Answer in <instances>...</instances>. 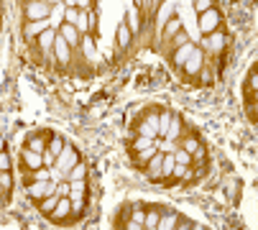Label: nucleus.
I'll return each instance as SVG.
<instances>
[{"label": "nucleus", "instance_id": "nucleus-1", "mask_svg": "<svg viewBox=\"0 0 258 230\" xmlns=\"http://www.w3.org/2000/svg\"><path fill=\"white\" fill-rule=\"evenodd\" d=\"M26 195H28V200L36 205L39 200H44V197H49V195H56V182H54V179H36V182H31V184L26 187Z\"/></svg>", "mask_w": 258, "mask_h": 230}, {"label": "nucleus", "instance_id": "nucleus-2", "mask_svg": "<svg viewBox=\"0 0 258 230\" xmlns=\"http://www.w3.org/2000/svg\"><path fill=\"white\" fill-rule=\"evenodd\" d=\"M80 159H82V153L77 151V146H75V143H67V146H64V151L59 153L56 161H54V169H59V171H61V177H64L72 166H75V164L80 161Z\"/></svg>", "mask_w": 258, "mask_h": 230}, {"label": "nucleus", "instance_id": "nucleus-3", "mask_svg": "<svg viewBox=\"0 0 258 230\" xmlns=\"http://www.w3.org/2000/svg\"><path fill=\"white\" fill-rule=\"evenodd\" d=\"M220 26H223V11H220L217 6L205 11V13H200V31H202V36L217 31Z\"/></svg>", "mask_w": 258, "mask_h": 230}, {"label": "nucleus", "instance_id": "nucleus-4", "mask_svg": "<svg viewBox=\"0 0 258 230\" xmlns=\"http://www.w3.org/2000/svg\"><path fill=\"white\" fill-rule=\"evenodd\" d=\"M202 67H205V51L200 49V46H195V51L187 56V62L181 64V77H197L200 72H202Z\"/></svg>", "mask_w": 258, "mask_h": 230}, {"label": "nucleus", "instance_id": "nucleus-5", "mask_svg": "<svg viewBox=\"0 0 258 230\" xmlns=\"http://www.w3.org/2000/svg\"><path fill=\"white\" fill-rule=\"evenodd\" d=\"M51 8L54 6H49L46 0H28L23 8V16H26V21H41V18L51 16Z\"/></svg>", "mask_w": 258, "mask_h": 230}, {"label": "nucleus", "instance_id": "nucleus-6", "mask_svg": "<svg viewBox=\"0 0 258 230\" xmlns=\"http://www.w3.org/2000/svg\"><path fill=\"white\" fill-rule=\"evenodd\" d=\"M54 56H56V62H59V72H69V64H72V49H69V44L64 41V38L56 33V38H54Z\"/></svg>", "mask_w": 258, "mask_h": 230}, {"label": "nucleus", "instance_id": "nucleus-7", "mask_svg": "<svg viewBox=\"0 0 258 230\" xmlns=\"http://www.w3.org/2000/svg\"><path fill=\"white\" fill-rule=\"evenodd\" d=\"M44 166V153H36L31 148H21V169L23 171H36V169H41Z\"/></svg>", "mask_w": 258, "mask_h": 230}, {"label": "nucleus", "instance_id": "nucleus-8", "mask_svg": "<svg viewBox=\"0 0 258 230\" xmlns=\"http://www.w3.org/2000/svg\"><path fill=\"white\" fill-rule=\"evenodd\" d=\"M54 38H56V31L49 26L46 31H41V33L31 41V44H36V49L41 51V59H44L46 54H51V49H54Z\"/></svg>", "mask_w": 258, "mask_h": 230}, {"label": "nucleus", "instance_id": "nucleus-9", "mask_svg": "<svg viewBox=\"0 0 258 230\" xmlns=\"http://www.w3.org/2000/svg\"><path fill=\"white\" fill-rule=\"evenodd\" d=\"M56 33H59V36L64 38V41L69 44V49H72V51H77V49H80L82 33H80V28H77V26H72V23H61Z\"/></svg>", "mask_w": 258, "mask_h": 230}, {"label": "nucleus", "instance_id": "nucleus-10", "mask_svg": "<svg viewBox=\"0 0 258 230\" xmlns=\"http://www.w3.org/2000/svg\"><path fill=\"white\" fill-rule=\"evenodd\" d=\"M205 49H210L215 56H217V54H225V31L217 28V31L207 33V36H205Z\"/></svg>", "mask_w": 258, "mask_h": 230}, {"label": "nucleus", "instance_id": "nucleus-11", "mask_svg": "<svg viewBox=\"0 0 258 230\" xmlns=\"http://www.w3.org/2000/svg\"><path fill=\"white\" fill-rule=\"evenodd\" d=\"M187 128H189V126H187V121H184V115H179V112H171L169 131H166V138H164V141H176V138H181Z\"/></svg>", "mask_w": 258, "mask_h": 230}, {"label": "nucleus", "instance_id": "nucleus-12", "mask_svg": "<svg viewBox=\"0 0 258 230\" xmlns=\"http://www.w3.org/2000/svg\"><path fill=\"white\" fill-rule=\"evenodd\" d=\"M195 51V44L192 41H187V44H181V46H176L174 51H169V64L174 67V69H181V64L187 62V56Z\"/></svg>", "mask_w": 258, "mask_h": 230}, {"label": "nucleus", "instance_id": "nucleus-13", "mask_svg": "<svg viewBox=\"0 0 258 230\" xmlns=\"http://www.w3.org/2000/svg\"><path fill=\"white\" fill-rule=\"evenodd\" d=\"M69 210H72L69 197H59V202H56V207L51 210L49 220H51L54 225H61V222H67V220H69Z\"/></svg>", "mask_w": 258, "mask_h": 230}, {"label": "nucleus", "instance_id": "nucleus-14", "mask_svg": "<svg viewBox=\"0 0 258 230\" xmlns=\"http://www.w3.org/2000/svg\"><path fill=\"white\" fill-rule=\"evenodd\" d=\"M255 90H258V74H255V67H250L248 69V77H245V85H243L245 105H255Z\"/></svg>", "mask_w": 258, "mask_h": 230}, {"label": "nucleus", "instance_id": "nucleus-15", "mask_svg": "<svg viewBox=\"0 0 258 230\" xmlns=\"http://www.w3.org/2000/svg\"><path fill=\"white\" fill-rule=\"evenodd\" d=\"M51 23H49V18H41V21H26V26H23V38L26 41H33L36 36H39L41 31H46Z\"/></svg>", "mask_w": 258, "mask_h": 230}, {"label": "nucleus", "instance_id": "nucleus-16", "mask_svg": "<svg viewBox=\"0 0 258 230\" xmlns=\"http://www.w3.org/2000/svg\"><path fill=\"white\" fill-rule=\"evenodd\" d=\"M128 28H131V33L133 36H138L141 33V26H143V13L136 8V6H131L128 8V13H125V21H123Z\"/></svg>", "mask_w": 258, "mask_h": 230}, {"label": "nucleus", "instance_id": "nucleus-17", "mask_svg": "<svg viewBox=\"0 0 258 230\" xmlns=\"http://www.w3.org/2000/svg\"><path fill=\"white\" fill-rule=\"evenodd\" d=\"M171 169H174V153H164V161H161V171L156 177L154 184H161V187H169V179H171Z\"/></svg>", "mask_w": 258, "mask_h": 230}, {"label": "nucleus", "instance_id": "nucleus-18", "mask_svg": "<svg viewBox=\"0 0 258 230\" xmlns=\"http://www.w3.org/2000/svg\"><path fill=\"white\" fill-rule=\"evenodd\" d=\"M161 161H164V153H161V151H156L154 156H151V161L143 166L146 177H149L151 182H156V177H159V171H161Z\"/></svg>", "mask_w": 258, "mask_h": 230}, {"label": "nucleus", "instance_id": "nucleus-19", "mask_svg": "<svg viewBox=\"0 0 258 230\" xmlns=\"http://www.w3.org/2000/svg\"><path fill=\"white\" fill-rule=\"evenodd\" d=\"M159 220H161V207H156V205L146 207V217H143V227L146 230H156L159 227Z\"/></svg>", "mask_w": 258, "mask_h": 230}, {"label": "nucleus", "instance_id": "nucleus-20", "mask_svg": "<svg viewBox=\"0 0 258 230\" xmlns=\"http://www.w3.org/2000/svg\"><path fill=\"white\" fill-rule=\"evenodd\" d=\"M181 31V18L179 16H171V18H166L164 21V28H161V38L164 41H169L171 36H176Z\"/></svg>", "mask_w": 258, "mask_h": 230}, {"label": "nucleus", "instance_id": "nucleus-21", "mask_svg": "<svg viewBox=\"0 0 258 230\" xmlns=\"http://www.w3.org/2000/svg\"><path fill=\"white\" fill-rule=\"evenodd\" d=\"M159 151V146L154 143V146H149V148H143V151H138V153H133V164H136V169H143L146 164L151 161V156Z\"/></svg>", "mask_w": 258, "mask_h": 230}, {"label": "nucleus", "instance_id": "nucleus-22", "mask_svg": "<svg viewBox=\"0 0 258 230\" xmlns=\"http://www.w3.org/2000/svg\"><path fill=\"white\" fill-rule=\"evenodd\" d=\"M64 179H69V182H80V179H87V164H85V159H80L75 166H72V169L64 174Z\"/></svg>", "mask_w": 258, "mask_h": 230}, {"label": "nucleus", "instance_id": "nucleus-23", "mask_svg": "<svg viewBox=\"0 0 258 230\" xmlns=\"http://www.w3.org/2000/svg\"><path fill=\"white\" fill-rule=\"evenodd\" d=\"M115 41H118V49H128V46L133 44V33H131V28H128L125 23H120V26H118Z\"/></svg>", "mask_w": 258, "mask_h": 230}, {"label": "nucleus", "instance_id": "nucleus-24", "mask_svg": "<svg viewBox=\"0 0 258 230\" xmlns=\"http://www.w3.org/2000/svg\"><path fill=\"white\" fill-rule=\"evenodd\" d=\"M56 202H59V197H56V195H49V197H44V200L36 202V210L41 212V217H49V215H51V210L56 207Z\"/></svg>", "mask_w": 258, "mask_h": 230}, {"label": "nucleus", "instance_id": "nucleus-25", "mask_svg": "<svg viewBox=\"0 0 258 230\" xmlns=\"http://www.w3.org/2000/svg\"><path fill=\"white\" fill-rule=\"evenodd\" d=\"M149 146H154V138H149V136H138V133H136L133 143L128 146V148H131V156H133V153H138V151H143V148H149Z\"/></svg>", "mask_w": 258, "mask_h": 230}, {"label": "nucleus", "instance_id": "nucleus-26", "mask_svg": "<svg viewBox=\"0 0 258 230\" xmlns=\"http://www.w3.org/2000/svg\"><path fill=\"white\" fill-rule=\"evenodd\" d=\"M169 121H171V110L161 107V110H159V138H166V131H169Z\"/></svg>", "mask_w": 258, "mask_h": 230}, {"label": "nucleus", "instance_id": "nucleus-27", "mask_svg": "<svg viewBox=\"0 0 258 230\" xmlns=\"http://www.w3.org/2000/svg\"><path fill=\"white\" fill-rule=\"evenodd\" d=\"M131 220V205H123L118 212H115V217H113V225L115 227H125V222Z\"/></svg>", "mask_w": 258, "mask_h": 230}, {"label": "nucleus", "instance_id": "nucleus-28", "mask_svg": "<svg viewBox=\"0 0 258 230\" xmlns=\"http://www.w3.org/2000/svg\"><path fill=\"white\" fill-rule=\"evenodd\" d=\"M97 26H100L97 8H92V11H87V33H90V36H97Z\"/></svg>", "mask_w": 258, "mask_h": 230}, {"label": "nucleus", "instance_id": "nucleus-29", "mask_svg": "<svg viewBox=\"0 0 258 230\" xmlns=\"http://www.w3.org/2000/svg\"><path fill=\"white\" fill-rule=\"evenodd\" d=\"M187 41H189V36H187V31L181 28V31H179L176 36H171V38H169V51H174L176 46H181V44H187Z\"/></svg>", "mask_w": 258, "mask_h": 230}, {"label": "nucleus", "instance_id": "nucleus-30", "mask_svg": "<svg viewBox=\"0 0 258 230\" xmlns=\"http://www.w3.org/2000/svg\"><path fill=\"white\" fill-rule=\"evenodd\" d=\"M61 23L77 26V23H80V8H64V21H61Z\"/></svg>", "mask_w": 258, "mask_h": 230}, {"label": "nucleus", "instance_id": "nucleus-31", "mask_svg": "<svg viewBox=\"0 0 258 230\" xmlns=\"http://www.w3.org/2000/svg\"><path fill=\"white\" fill-rule=\"evenodd\" d=\"M64 146H67V141H64V138H59V136H54V138L49 141V146H46V148L54 153V156H59V153L64 151Z\"/></svg>", "mask_w": 258, "mask_h": 230}, {"label": "nucleus", "instance_id": "nucleus-32", "mask_svg": "<svg viewBox=\"0 0 258 230\" xmlns=\"http://www.w3.org/2000/svg\"><path fill=\"white\" fill-rule=\"evenodd\" d=\"M69 195H72V182H69V179L59 182V184H56V197H69Z\"/></svg>", "mask_w": 258, "mask_h": 230}, {"label": "nucleus", "instance_id": "nucleus-33", "mask_svg": "<svg viewBox=\"0 0 258 230\" xmlns=\"http://www.w3.org/2000/svg\"><path fill=\"white\" fill-rule=\"evenodd\" d=\"M210 8H215V0H195V11H197V16L205 13V11H210Z\"/></svg>", "mask_w": 258, "mask_h": 230}, {"label": "nucleus", "instance_id": "nucleus-34", "mask_svg": "<svg viewBox=\"0 0 258 230\" xmlns=\"http://www.w3.org/2000/svg\"><path fill=\"white\" fill-rule=\"evenodd\" d=\"M174 227H197V225H195V220H189V217L176 215V220H174Z\"/></svg>", "mask_w": 258, "mask_h": 230}, {"label": "nucleus", "instance_id": "nucleus-35", "mask_svg": "<svg viewBox=\"0 0 258 230\" xmlns=\"http://www.w3.org/2000/svg\"><path fill=\"white\" fill-rule=\"evenodd\" d=\"M11 153H8V148L6 151H0V171H6V169H11Z\"/></svg>", "mask_w": 258, "mask_h": 230}, {"label": "nucleus", "instance_id": "nucleus-36", "mask_svg": "<svg viewBox=\"0 0 258 230\" xmlns=\"http://www.w3.org/2000/svg\"><path fill=\"white\" fill-rule=\"evenodd\" d=\"M77 8L80 11H92L95 8V0H77Z\"/></svg>", "mask_w": 258, "mask_h": 230}, {"label": "nucleus", "instance_id": "nucleus-37", "mask_svg": "<svg viewBox=\"0 0 258 230\" xmlns=\"http://www.w3.org/2000/svg\"><path fill=\"white\" fill-rule=\"evenodd\" d=\"M64 8H77V0H61Z\"/></svg>", "mask_w": 258, "mask_h": 230}, {"label": "nucleus", "instance_id": "nucleus-38", "mask_svg": "<svg viewBox=\"0 0 258 230\" xmlns=\"http://www.w3.org/2000/svg\"><path fill=\"white\" fill-rule=\"evenodd\" d=\"M0 151H6V138H3V133H0Z\"/></svg>", "mask_w": 258, "mask_h": 230}, {"label": "nucleus", "instance_id": "nucleus-39", "mask_svg": "<svg viewBox=\"0 0 258 230\" xmlns=\"http://www.w3.org/2000/svg\"><path fill=\"white\" fill-rule=\"evenodd\" d=\"M46 3H49V6H59V3H61V0H46Z\"/></svg>", "mask_w": 258, "mask_h": 230}]
</instances>
